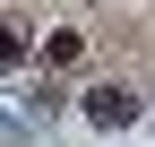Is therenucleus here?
I'll use <instances>...</instances> for the list:
<instances>
[{"mask_svg":"<svg viewBox=\"0 0 155 147\" xmlns=\"http://www.w3.org/2000/svg\"><path fill=\"white\" fill-rule=\"evenodd\" d=\"M78 113H86L95 130H129V121H138L147 104H138V87H121V78H95L86 95H78Z\"/></svg>","mask_w":155,"mask_h":147,"instance_id":"f257e3e1","label":"nucleus"},{"mask_svg":"<svg viewBox=\"0 0 155 147\" xmlns=\"http://www.w3.org/2000/svg\"><path fill=\"white\" fill-rule=\"evenodd\" d=\"M78 61H86V35L78 26H52L43 35V69H78Z\"/></svg>","mask_w":155,"mask_h":147,"instance_id":"f03ea898","label":"nucleus"},{"mask_svg":"<svg viewBox=\"0 0 155 147\" xmlns=\"http://www.w3.org/2000/svg\"><path fill=\"white\" fill-rule=\"evenodd\" d=\"M26 52H35V43H26V17H9V9H0V69H17Z\"/></svg>","mask_w":155,"mask_h":147,"instance_id":"7ed1b4c3","label":"nucleus"}]
</instances>
